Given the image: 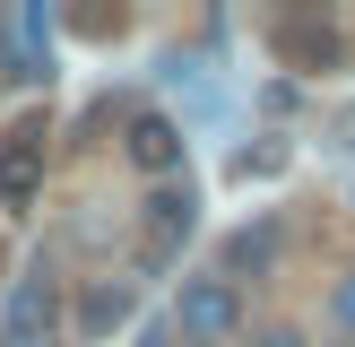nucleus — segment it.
<instances>
[{
  "label": "nucleus",
  "mask_w": 355,
  "mask_h": 347,
  "mask_svg": "<svg viewBox=\"0 0 355 347\" xmlns=\"http://www.w3.org/2000/svg\"><path fill=\"white\" fill-rule=\"evenodd\" d=\"M277 52H286L295 69H329L338 61V26H329V17H286V26H277Z\"/></svg>",
  "instance_id": "obj_8"
},
{
  "label": "nucleus",
  "mask_w": 355,
  "mask_h": 347,
  "mask_svg": "<svg viewBox=\"0 0 355 347\" xmlns=\"http://www.w3.org/2000/svg\"><path fill=\"white\" fill-rule=\"evenodd\" d=\"M0 61H9L17 87L52 78V17L44 9H9V26H0Z\"/></svg>",
  "instance_id": "obj_6"
},
{
  "label": "nucleus",
  "mask_w": 355,
  "mask_h": 347,
  "mask_svg": "<svg viewBox=\"0 0 355 347\" xmlns=\"http://www.w3.org/2000/svg\"><path fill=\"white\" fill-rule=\"evenodd\" d=\"M0 347H61V278H52V260H35L9 287V304H0Z\"/></svg>",
  "instance_id": "obj_1"
},
{
  "label": "nucleus",
  "mask_w": 355,
  "mask_h": 347,
  "mask_svg": "<svg viewBox=\"0 0 355 347\" xmlns=\"http://www.w3.org/2000/svg\"><path fill=\"white\" fill-rule=\"evenodd\" d=\"M243 330V287H225V278H182V295H173V339L182 347H225Z\"/></svg>",
  "instance_id": "obj_2"
},
{
  "label": "nucleus",
  "mask_w": 355,
  "mask_h": 347,
  "mask_svg": "<svg viewBox=\"0 0 355 347\" xmlns=\"http://www.w3.org/2000/svg\"><path fill=\"white\" fill-rule=\"evenodd\" d=\"M329 312H338V321L355 330V278H338V287H329Z\"/></svg>",
  "instance_id": "obj_11"
},
{
  "label": "nucleus",
  "mask_w": 355,
  "mask_h": 347,
  "mask_svg": "<svg viewBox=\"0 0 355 347\" xmlns=\"http://www.w3.org/2000/svg\"><path fill=\"white\" fill-rule=\"evenodd\" d=\"M35 200H44V121H17V130L0 139V208L26 217Z\"/></svg>",
  "instance_id": "obj_4"
},
{
  "label": "nucleus",
  "mask_w": 355,
  "mask_h": 347,
  "mask_svg": "<svg viewBox=\"0 0 355 347\" xmlns=\"http://www.w3.org/2000/svg\"><path fill=\"white\" fill-rule=\"evenodd\" d=\"M121 148H130V165H139V174L173 183V174H182V148H191V139H182V121H173V113H156V104H148V113H130V139H121Z\"/></svg>",
  "instance_id": "obj_5"
},
{
  "label": "nucleus",
  "mask_w": 355,
  "mask_h": 347,
  "mask_svg": "<svg viewBox=\"0 0 355 347\" xmlns=\"http://www.w3.org/2000/svg\"><path fill=\"white\" fill-rule=\"evenodd\" d=\"M191 226H200V200H191V183H165V191L148 200V217H139V260H148V269H165V260L191 243Z\"/></svg>",
  "instance_id": "obj_3"
},
{
  "label": "nucleus",
  "mask_w": 355,
  "mask_h": 347,
  "mask_svg": "<svg viewBox=\"0 0 355 347\" xmlns=\"http://www.w3.org/2000/svg\"><path fill=\"white\" fill-rule=\"evenodd\" d=\"M277 260V226H243L234 243H225V287H234L243 269H269Z\"/></svg>",
  "instance_id": "obj_10"
},
{
  "label": "nucleus",
  "mask_w": 355,
  "mask_h": 347,
  "mask_svg": "<svg viewBox=\"0 0 355 347\" xmlns=\"http://www.w3.org/2000/svg\"><path fill=\"white\" fill-rule=\"evenodd\" d=\"M252 347H304V339H295V330H260Z\"/></svg>",
  "instance_id": "obj_12"
},
{
  "label": "nucleus",
  "mask_w": 355,
  "mask_h": 347,
  "mask_svg": "<svg viewBox=\"0 0 355 347\" xmlns=\"http://www.w3.org/2000/svg\"><path fill=\"white\" fill-rule=\"evenodd\" d=\"M130 304H139L130 278H96V287L78 295V330H87V339H113V330L130 321Z\"/></svg>",
  "instance_id": "obj_7"
},
{
  "label": "nucleus",
  "mask_w": 355,
  "mask_h": 347,
  "mask_svg": "<svg viewBox=\"0 0 355 347\" xmlns=\"http://www.w3.org/2000/svg\"><path fill=\"white\" fill-rule=\"evenodd\" d=\"M286 165H295L286 139H252V148H234V165H225V174H234V183H277Z\"/></svg>",
  "instance_id": "obj_9"
}]
</instances>
